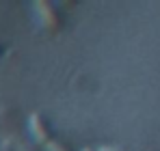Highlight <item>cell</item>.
Returning a JSON list of instances; mask_svg holds the SVG:
<instances>
[{
    "mask_svg": "<svg viewBox=\"0 0 160 151\" xmlns=\"http://www.w3.org/2000/svg\"><path fill=\"white\" fill-rule=\"evenodd\" d=\"M32 9H35L37 17L41 20V24L46 26V28H50V30H58V28H61L63 20H61L58 11L54 9L50 2H46V0H37V2L32 4Z\"/></svg>",
    "mask_w": 160,
    "mask_h": 151,
    "instance_id": "obj_1",
    "label": "cell"
},
{
    "mask_svg": "<svg viewBox=\"0 0 160 151\" xmlns=\"http://www.w3.org/2000/svg\"><path fill=\"white\" fill-rule=\"evenodd\" d=\"M28 125H30V134H32V138H35L37 143L48 145V143L52 140V129H50L48 121H46L39 112H32V114L28 117Z\"/></svg>",
    "mask_w": 160,
    "mask_h": 151,
    "instance_id": "obj_2",
    "label": "cell"
},
{
    "mask_svg": "<svg viewBox=\"0 0 160 151\" xmlns=\"http://www.w3.org/2000/svg\"><path fill=\"white\" fill-rule=\"evenodd\" d=\"M82 151H95V149H82Z\"/></svg>",
    "mask_w": 160,
    "mask_h": 151,
    "instance_id": "obj_5",
    "label": "cell"
},
{
    "mask_svg": "<svg viewBox=\"0 0 160 151\" xmlns=\"http://www.w3.org/2000/svg\"><path fill=\"white\" fill-rule=\"evenodd\" d=\"M46 147H48V151H69L65 145H63V143H58V140H54V138L48 143V145H46Z\"/></svg>",
    "mask_w": 160,
    "mask_h": 151,
    "instance_id": "obj_3",
    "label": "cell"
},
{
    "mask_svg": "<svg viewBox=\"0 0 160 151\" xmlns=\"http://www.w3.org/2000/svg\"><path fill=\"white\" fill-rule=\"evenodd\" d=\"M100 151H123V149H119V147H102Z\"/></svg>",
    "mask_w": 160,
    "mask_h": 151,
    "instance_id": "obj_4",
    "label": "cell"
},
{
    "mask_svg": "<svg viewBox=\"0 0 160 151\" xmlns=\"http://www.w3.org/2000/svg\"><path fill=\"white\" fill-rule=\"evenodd\" d=\"M0 50H2V48H0Z\"/></svg>",
    "mask_w": 160,
    "mask_h": 151,
    "instance_id": "obj_6",
    "label": "cell"
}]
</instances>
